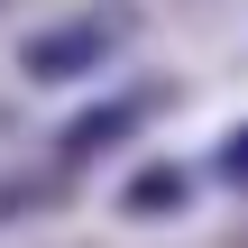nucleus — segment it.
Wrapping results in <instances>:
<instances>
[{
  "label": "nucleus",
  "instance_id": "obj_1",
  "mask_svg": "<svg viewBox=\"0 0 248 248\" xmlns=\"http://www.w3.org/2000/svg\"><path fill=\"white\" fill-rule=\"evenodd\" d=\"M120 37H129V9H92V18H74V28H55V37H28V74H37V83L83 74V64H101Z\"/></svg>",
  "mask_w": 248,
  "mask_h": 248
},
{
  "label": "nucleus",
  "instance_id": "obj_2",
  "mask_svg": "<svg viewBox=\"0 0 248 248\" xmlns=\"http://www.w3.org/2000/svg\"><path fill=\"white\" fill-rule=\"evenodd\" d=\"M147 110H156V92H129V101H110V110H92V120H74V129H64V166H83V156H101V147H110V138H129V129H138Z\"/></svg>",
  "mask_w": 248,
  "mask_h": 248
},
{
  "label": "nucleus",
  "instance_id": "obj_3",
  "mask_svg": "<svg viewBox=\"0 0 248 248\" xmlns=\"http://www.w3.org/2000/svg\"><path fill=\"white\" fill-rule=\"evenodd\" d=\"M166 202H184V175H166V166H156V175H138V184H129V212H166Z\"/></svg>",
  "mask_w": 248,
  "mask_h": 248
},
{
  "label": "nucleus",
  "instance_id": "obj_4",
  "mask_svg": "<svg viewBox=\"0 0 248 248\" xmlns=\"http://www.w3.org/2000/svg\"><path fill=\"white\" fill-rule=\"evenodd\" d=\"M221 184H248V129L230 138V147H221Z\"/></svg>",
  "mask_w": 248,
  "mask_h": 248
}]
</instances>
